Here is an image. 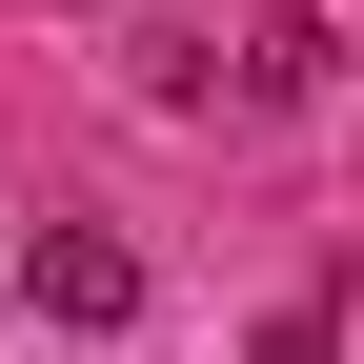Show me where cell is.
I'll return each mask as SVG.
<instances>
[{"instance_id": "6da1fadb", "label": "cell", "mask_w": 364, "mask_h": 364, "mask_svg": "<svg viewBox=\"0 0 364 364\" xmlns=\"http://www.w3.org/2000/svg\"><path fill=\"white\" fill-rule=\"evenodd\" d=\"M0 304H21V324H142V243H102V223H41L21 263H0Z\"/></svg>"}, {"instance_id": "7a4b0ae2", "label": "cell", "mask_w": 364, "mask_h": 364, "mask_svg": "<svg viewBox=\"0 0 364 364\" xmlns=\"http://www.w3.org/2000/svg\"><path fill=\"white\" fill-rule=\"evenodd\" d=\"M122 61H142V102H223V21H203V0H142Z\"/></svg>"}]
</instances>
